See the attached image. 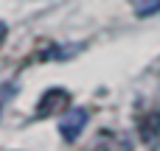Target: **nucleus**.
<instances>
[{
    "instance_id": "nucleus-3",
    "label": "nucleus",
    "mask_w": 160,
    "mask_h": 151,
    "mask_svg": "<svg viewBox=\"0 0 160 151\" xmlns=\"http://www.w3.org/2000/svg\"><path fill=\"white\" fill-rule=\"evenodd\" d=\"M138 132H141V140H143L146 146H155L160 140V112L143 115L141 123H138Z\"/></svg>"
},
{
    "instance_id": "nucleus-1",
    "label": "nucleus",
    "mask_w": 160,
    "mask_h": 151,
    "mask_svg": "<svg viewBox=\"0 0 160 151\" xmlns=\"http://www.w3.org/2000/svg\"><path fill=\"white\" fill-rule=\"evenodd\" d=\"M84 123H87V109H70V112L62 118L59 132H62V137H65V140H76V137L82 134Z\"/></svg>"
},
{
    "instance_id": "nucleus-2",
    "label": "nucleus",
    "mask_w": 160,
    "mask_h": 151,
    "mask_svg": "<svg viewBox=\"0 0 160 151\" xmlns=\"http://www.w3.org/2000/svg\"><path fill=\"white\" fill-rule=\"evenodd\" d=\"M68 101H70V95L65 92V90H48L45 95H42V101H39V106H37V115L42 118H48V115H53V112H59V109H65L68 106Z\"/></svg>"
},
{
    "instance_id": "nucleus-4",
    "label": "nucleus",
    "mask_w": 160,
    "mask_h": 151,
    "mask_svg": "<svg viewBox=\"0 0 160 151\" xmlns=\"http://www.w3.org/2000/svg\"><path fill=\"white\" fill-rule=\"evenodd\" d=\"M129 3L135 6V11H138L141 17H149V14L160 11V0H129Z\"/></svg>"
}]
</instances>
